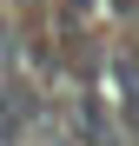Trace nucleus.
I'll use <instances>...</instances> for the list:
<instances>
[{
    "mask_svg": "<svg viewBox=\"0 0 139 146\" xmlns=\"http://www.w3.org/2000/svg\"><path fill=\"white\" fill-rule=\"evenodd\" d=\"M93 7H99V0H60V27L80 40V33H86V20H93Z\"/></svg>",
    "mask_w": 139,
    "mask_h": 146,
    "instance_id": "f257e3e1",
    "label": "nucleus"
}]
</instances>
